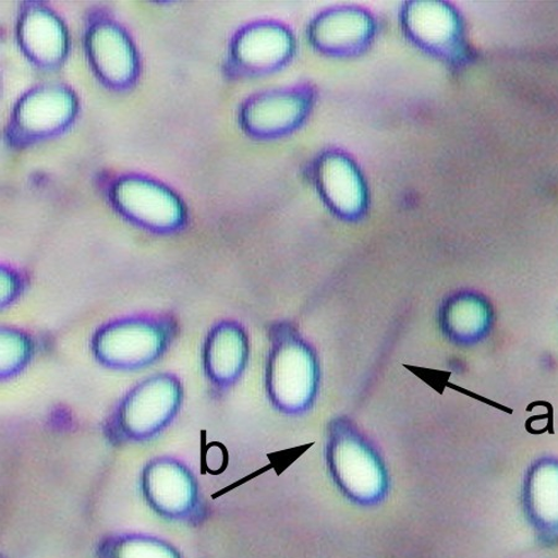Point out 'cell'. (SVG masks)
Wrapping results in <instances>:
<instances>
[{"label": "cell", "instance_id": "3", "mask_svg": "<svg viewBox=\"0 0 558 558\" xmlns=\"http://www.w3.org/2000/svg\"><path fill=\"white\" fill-rule=\"evenodd\" d=\"M184 386L172 373H159L134 385L117 403L106 435L116 445L155 438L182 410Z\"/></svg>", "mask_w": 558, "mask_h": 558}, {"label": "cell", "instance_id": "11", "mask_svg": "<svg viewBox=\"0 0 558 558\" xmlns=\"http://www.w3.org/2000/svg\"><path fill=\"white\" fill-rule=\"evenodd\" d=\"M71 113L70 97L61 93L36 95L22 106L21 123L35 133L56 130Z\"/></svg>", "mask_w": 558, "mask_h": 558}, {"label": "cell", "instance_id": "7", "mask_svg": "<svg viewBox=\"0 0 558 558\" xmlns=\"http://www.w3.org/2000/svg\"><path fill=\"white\" fill-rule=\"evenodd\" d=\"M114 204L125 219L150 232L170 233L185 223V211L177 197L150 183L121 184Z\"/></svg>", "mask_w": 558, "mask_h": 558}, {"label": "cell", "instance_id": "19", "mask_svg": "<svg viewBox=\"0 0 558 558\" xmlns=\"http://www.w3.org/2000/svg\"><path fill=\"white\" fill-rule=\"evenodd\" d=\"M24 279L14 269L2 267V295H0V308L7 310L21 299L24 292Z\"/></svg>", "mask_w": 558, "mask_h": 558}, {"label": "cell", "instance_id": "6", "mask_svg": "<svg viewBox=\"0 0 558 558\" xmlns=\"http://www.w3.org/2000/svg\"><path fill=\"white\" fill-rule=\"evenodd\" d=\"M250 356V337L244 326L236 320L216 323L203 345L205 379L216 391H229L245 375Z\"/></svg>", "mask_w": 558, "mask_h": 558}, {"label": "cell", "instance_id": "14", "mask_svg": "<svg viewBox=\"0 0 558 558\" xmlns=\"http://www.w3.org/2000/svg\"><path fill=\"white\" fill-rule=\"evenodd\" d=\"M288 38L282 32L275 29L257 31L246 35L240 44V58L245 64L267 65L282 60L288 51Z\"/></svg>", "mask_w": 558, "mask_h": 558}, {"label": "cell", "instance_id": "16", "mask_svg": "<svg viewBox=\"0 0 558 558\" xmlns=\"http://www.w3.org/2000/svg\"><path fill=\"white\" fill-rule=\"evenodd\" d=\"M25 43L43 60H56L64 51V36L51 16L33 15L24 26Z\"/></svg>", "mask_w": 558, "mask_h": 558}, {"label": "cell", "instance_id": "12", "mask_svg": "<svg viewBox=\"0 0 558 558\" xmlns=\"http://www.w3.org/2000/svg\"><path fill=\"white\" fill-rule=\"evenodd\" d=\"M329 182L330 192L327 193L331 208L341 218L354 220L364 213V196L359 192V184L353 170L344 163H330Z\"/></svg>", "mask_w": 558, "mask_h": 558}, {"label": "cell", "instance_id": "4", "mask_svg": "<svg viewBox=\"0 0 558 558\" xmlns=\"http://www.w3.org/2000/svg\"><path fill=\"white\" fill-rule=\"evenodd\" d=\"M328 434V465L338 487L359 501L381 498L389 476L371 440L347 417L332 420Z\"/></svg>", "mask_w": 558, "mask_h": 558}, {"label": "cell", "instance_id": "8", "mask_svg": "<svg viewBox=\"0 0 558 558\" xmlns=\"http://www.w3.org/2000/svg\"><path fill=\"white\" fill-rule=\"evenodd\" d=\"M444 336L457 345H474L487 338L493 327V310L483 295L459 292L448 296L438 311Z\"/></svg>", "mask_w": 558, "mask_h": 558}, {"label": "cell", "instance_id": "10", "mask_svg": "<svg viewBox=\"0 0 558 558\" xmlns=\"http://www.w3.org/2000/svg\"><path fill=\"white\" fill-rule=\"evenodd\" d=\"M92 51L96 64L116 83H123L133 71V58L130 45L120 33L104 29L92 38Z\"/></svg>", "mask_w": 558, "mask_h": 558}, {"label": "cell", "instance_id": "13", "mask_svg": "<svg viewBox=\"0 0 558 558\" xmlns=\"http://www.w3.org/2000/svg\"><path fill=\"white\" fill-rule=\"evenodd\" d=\"M0 379L8 381L20 376L31 365L35 355V343L28 332L3 327L0 330Z\"/></svg>", "mask_w": 558, "mask_h": 558}, {"label": "cell", "instance_id": "15", "mask_svg": "<svg viewBox=\"0 0 558 558\" xmlns=\"http://www.w3.org/2000/svg\"><path fill=\"white\" fill-rule=\"evenodd\" d=\"M101 554L102 558H182L173 546L159 538L143 536L108 539Z\"/></svg>", "mask_w": 558, "mask_h": 558}, {"label": "cell", "instance_id": "5", "mask_svg": "<svg viewBox=\"0 0 558 558\" xmlns=\"http://www.w3.org/2000/svg\"><path fill=\"white\" fill-rule=\"evenodd\" d=\"M142 492L150 508L170 520L191 517L199 502L194 474L174 458H157L144 466Z\"/></svg>", "mask_w": 558, "mask_h": 558}, {"label": "cell", "instance_id": "18", "mask_svg": "<svg viewBox=\"0 0 558 558\" xmlns=\"http://www.w3.org/2000/svg\"><path fill=\"white\" fill-rule=\"evenodd\" d=\"M322 26L330 28V31L322 29L319 38L330 34V39L323 44H329L331 47H335V45H347L349 41L350 44H355V40L364 38L368 28L367 23L362 20V16L353 14L337 15L335 22H324Z\"/></svg>", "mask_w": 558, "mask_h": 558}, {"label": "cell", "instance_id": "9", "mask_svg": "<svg viewBox=\"0 0 558 558\" xmlns=\"http://www.w3.org/2000/svg\"><path fill=\"white\" fill-rule=\"evenodd\" d=\"M413 34L429 49L439 52H452L461 40V26L451 8L438 3L417 5L411 14Z\"/></svg>", "mask_w": 558, "mask_h": 558}, {"label": "cell", "instance_id": "17", "mask_svg": "<svg viewBox=\"0 0 558 558\" xmlns=\"http://www.w3.org/2000/svg\"><path fill=\"white\" fill-rule=\"evenodd\" d=\"M302 110V104L294 98L281 97L275 98L272 101H264L260 104V110L252 112H260L263 120L257 121L255 124L257 129L277 130L284 128L286 124L293 123Z\"/></svg>", "mask_w": 558, "mask_h": 558}, {"label": "cell", "instance_id": "1", "mask_svg": "<svg viewBox=\"0 0 558 558\" xmlns=\"http://www.w3.org/2000/svg\"><path fill=\"white\" fill-rule=\"evenodd\" d=\"M265 385L269 402L286 415H302L318 399L322 367L317 350L299 328L279 320L269 328Z\"/></svg>", "mask_w": 558, "mask_h": 558}, {"label": "cell", "instance_id": "2", "mask_svg": "<svg viewBox=\"0 0 558 558\" xmlns=\"http://www.w3.org/2000/svg\"><path fill=\"white\" fill-rule=\"evenodd\" d=\"M178 332L172 315H129L98 327L89 340V350L96 362L110 371L138 372L163 359Z\"/></svg>", "mask_w": 558, "mask_h": 558}]
</instances>
